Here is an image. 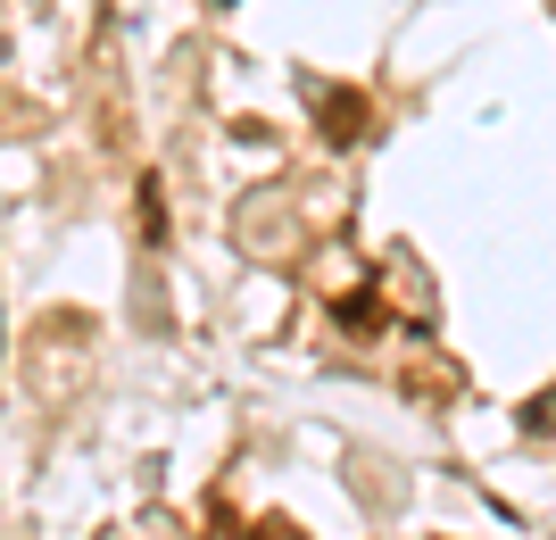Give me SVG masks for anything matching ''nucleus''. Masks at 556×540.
I'll return each instance as SVG.
<instances>
[{"label": "nucleus", "mask_w": 556, "mask_h": 540, "mask_svg": "<svg viewBox=\"0 0 556 540\" xmlns=\"http://www.w3.org/2000/svg\"><path fill=\"white\" fill-rule=\"evenodd\" d=\"M300 92H307V109L332 125L325 141H357V134H366V100H357V92H341V84H316V75H307Z\"/></svg>", "instance_id": "obj_1"}, {"label": "nucleus", "mask_w": 556, "mask_h": 540, "mask_svg": "<svg viewBox=\"0 0 556 540\" xmlns=\"http://www.w3.org/2000/svg\"><path fill=\"white\" fill-rule=\"evenodd\" d=\"M523 424H532V432H556V391H548V400H540V407H532Z\"/></svg>", "instance_id": "obj_2"}, {"label": "nucleus", "mask_w": 556, "mask_h": 540, "mask_svg": "<svg viewBox=\"0 0 556 540\" xmlns=\"http://www.w3.org/2000/svg\"><path fill=\"white\" fill-rule=\"evenodd\" d=\"M0 59H9V34H0Z\"/></svg>", "instance_id": "obj_3"}, {"label": "nucleus", "mask_w": 556, "mask_h": 540, "mask_svg": "<svg viewBox=\"0 0 556 540\" xmlns=\"http://www.w3.org/2000/svg\"><path fill=\"white\" fill-rule=\"evenodd\" d=\"M216 9H232V0H216Z\"/></svg>", "instance_id": "obj_4"}]
</instances>
